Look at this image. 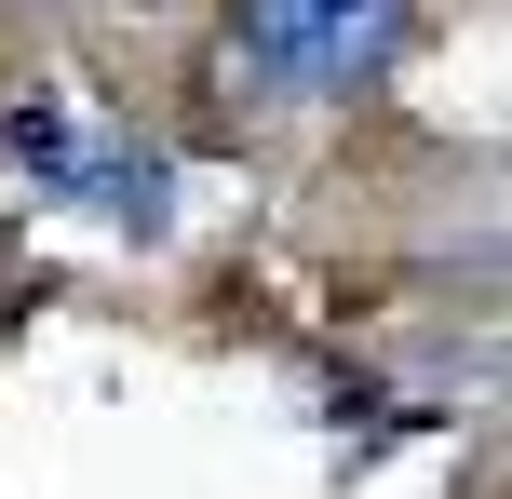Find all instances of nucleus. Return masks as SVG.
I'll list each match as a JSON object with an SVG mask.
<instances>
[{"instance_id": "nucleus-1", "label": "nucleus", "mask_w": 512, "mask_h": 499, "mask_svg": "<svg viewBox=\"0 0 512 499\" xmlns=\"http://www.w3.org/2000/svg\"><path fill=\"white\" fill-rule=\"evenodd\" d=\"M0 162L41 176L68 216H95V230H122V243L176 230V162H162L149 135H95L68 95H14V108H0Z\"/></svg>"}, {"instance_id": "nucleus-2", "label": "nucleus", "mask_w": 512, "mask_h": 499, "mask_svg": "<svg viewBox=\"0 0 512 499\" xmlns=\"http://www.w3.org/2000/svg\"><path fill=\"white\" fill-rule=\"evenodd\" d=\"M230 54L256 95H364L405 54V0H243Z\"/></svg>"}]
</instances>
